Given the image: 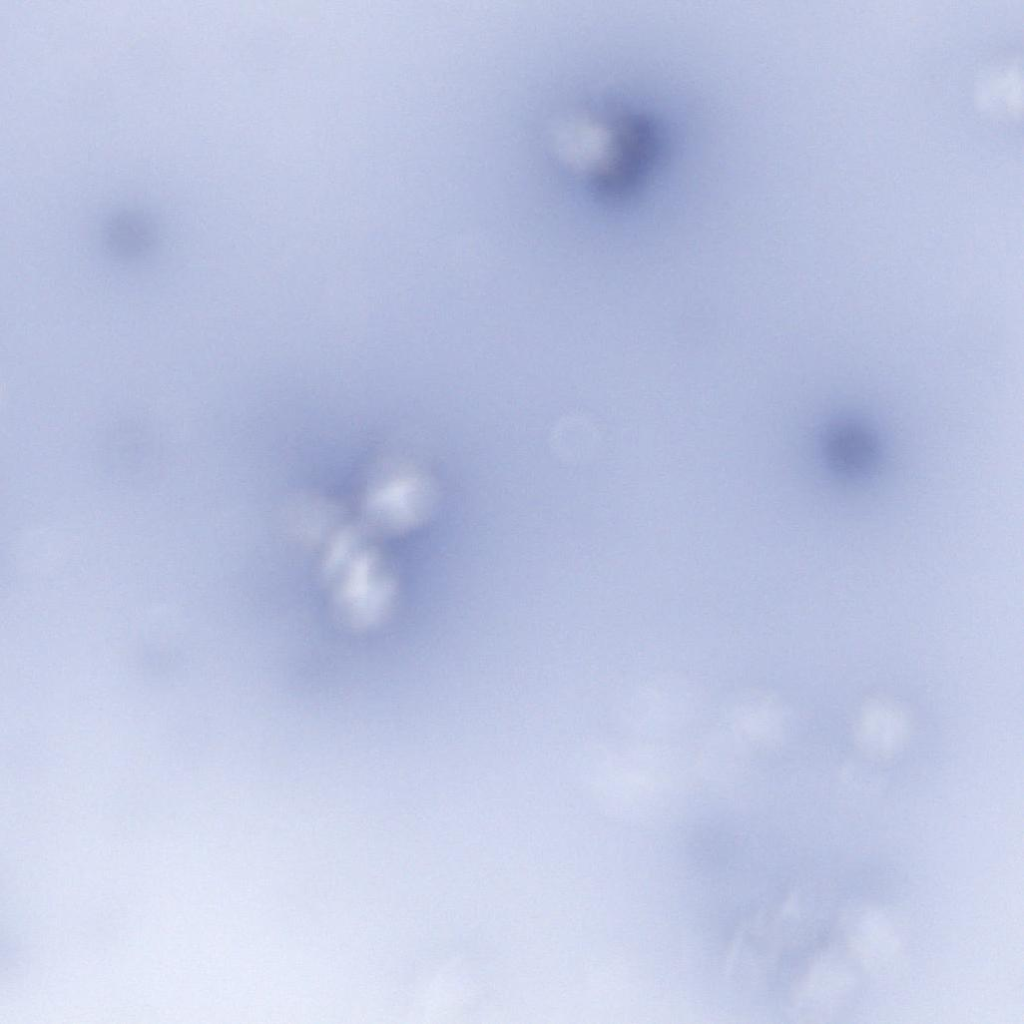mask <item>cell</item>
I'll return each mask as SVG.
<instances>
[{
	"mask_svg": "<svg viewBox=\"0 0 1024 1024\" xmlns=\"http://www.w3.org/2000/svg\"><path fill=\"white\" fill-rule=\"evenodd\" d=\"M657 150V130L649 119L632 116L621 120L597 171L599 189L609 195L632 191L652 167Z\"/></svg>",
	"mask_w": 1024,
	"mask_h": 1024,
	"instance_id": "6da1fadb",
	"label": "cell"
},
{
	"mask_svg": "<svg viewBox=\"0 0 1024 1024\" xmlns=\"http://www.w3.org/2000/svg\"><path fill=\"white\" fill-rule=\"evenodd\" d=\"M828 449L835 464L848 469H857L872 456V441L866 433L858 428L843 427L830 435Z\"/></svg>",
	"mask_w": 1024,
	"mask_h": 1024,
	"instance_id": "7a4b0ae2",
	"label": "cell"
},
{
	"mask_svg": "<svg viewBox=\"0 0 1024 1024\" xmlns=\"http://www.w3.org/2000/svg\"><path fill=\"white\" fill-rule=\"evenodd\" d=\"M112 250L123 256H135L147 249L150 235L140 224L117 226L110 234Z\"/></svg>",
	"mask_w": 1024,
	"mask_h": 1024,
	"instance_id": "3957f363",
	"label": "cell"
}]
</instances>
